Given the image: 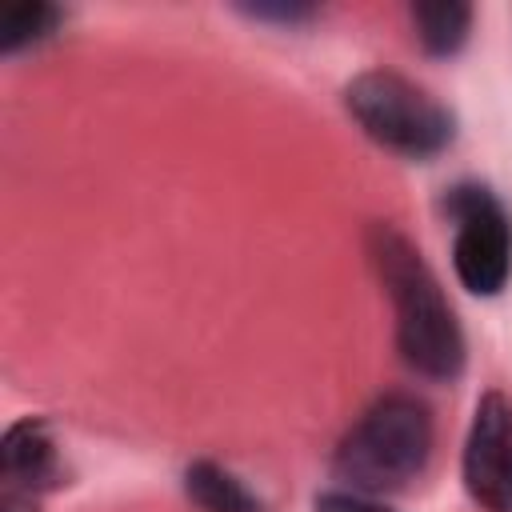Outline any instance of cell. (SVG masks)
I'll list each match as a JSON object with an SVG mask.
<instances>
[{"label":"cell","mask_w":512,"mask_h":512,"mask_svg":"<svg viewBox=\"0 0 512 512\" xmlns=\"http://www.w3.org/2000/svg\"><path fill=\"white\" fill-rule=\"evenodd\" d=\"M368 260L396 312V352L400 360L436 384H452L468 364V340L444 296L436 272L420 248L396 224H368Z\"/></svg>","instance_id":"cell-1"},{"label":"cell","mask_w":512,"mask_h":512,"mask_svg":"<svg viewBox=\"0 0 512 512\" xmlns=\"http://www.w3.org/2000/svg\"><path fill=\"white\" fill-rule=\"evenodd\" d=\"M436 420L416 392L376 396L332 452V476L348 492L384 496L420 480L432 464Z\"/></svg>","instance_id":"cell-2"},{"label":"cell","mask_w":512,"mask_h":512,"mask_svg":"<svg viewBox=\"0 0 512 512\" xmlns=\"http://www.w3.org/2000/svg\"><path fill=\"white\" fill-rule=\"evenodd\" d=\"M344 108L360 132L404 160H432L456 140V116L416 80L368 68L344 84Z\"/></svg>","instance_id":"cell-3"},{"label":"cell","mask_w":512,"mask_h":512,"mask_svg":"<svg viewBox=\"0 0 512 512\" xmlns=\"http://www.w3.org/2000/svg\"><path fill=\"white\" fill-rule=\"evenodd\" d=\"M444 212L456 224L452 268L472 296H500L512 280V216L480 180H460L444 192Z\"/></svg>","instance_id":"cell-4"},{"label":"cell","mask_w":512,"mask_h":512,"mask_svg":"<svg viewBox=\"0 0 512 512\" xmlns=\"http://www.w3.org/2000/svg\"><path fill=\"white\" fill-rule=\"evenodd\" d=\"M460 480L484 512H512V396L500 388L484 392L472 412Z\"/></svg>","instance_id":"cell-5"},{"label":"cell","mask_w":512,"mask_h":512,"mask_svg":"<svg viewBox=\"0 0 512 512\" xmlns=\"http://www.w3.org/2000/svg\"><path fill=\"white\" fill-rule=\"evenodd\" d=\"M0 484L4 492L44 500L52 488L64 484V460L48 420L20 416L0 436Z\"/></svg>","instance_id":"cell-6"},{"label":"cell","mask_w":512,"mask_h":512,"mask_svg":"<svg viewBox=\"0 0 512 512\" xmlns=\"http://www.w3.org/2000/svg\"><path fill=\"white\" fill-rule=\"evenodd\" d=\"M412 16V28H416V40L428 56H456L468 36H472V4L464 0H424V4H412L408 8Z\"/></svg>","instance_id":"cell-7"},{"label":"cell","mask_w":512,"mask_h":512,"mask_svg":"<svg viewBox=\"0 0 512 512\" xmlns=\"http://www.w3.org/2000/svg\"><path fill=\"white\" fill-rule=\"evenodd\" d=\"M184 492L200 512H268L240 476L220 468L216 460H192L184 468Z\"/></svg>","instance_id":"cell-8"},{"label":"cell","mask_w":512,"mask_h":512,"mask_svg":"<svg viewBox=\"0 0 512 512\" xmlns=\"http://www.w3.org/2000/svg\"><path fill=\"white\" fill-rule=\"evenodd\" d=\"M64 24V8L48 0H16L0 8V56H16L24 48L44 44Z\"/></svg>","instance_id":"cell-9"},{"label":"cell","mask_w":512,"mask_h":512,"mask_svg":"<svg viewBox=\"0 0 512 512\" xmlns=\"http://www.w3.org/2000/svg\"><path fill=\"white\" fill-rule=\"evenodd\" d=\"M312 512H392V508L380 504L376 496L348 492V488H332V492H320V496L312 500Z\"/></svg>","instance_id":"cell-10"},{"label":"cell","mask_w":512,"mask_h":512,"mask_svg":"<svg viewBox=\"0 0 512 512\" xmlns=\"http://www.w3.org/2000/svg\"><path fill=\"white\" fill-rule=\"evenodd\" d=\"M240 12L244 16H252V20H264V24H308L312 16H316V8L312 4H240Z\"/></svg>","instance_id":"cell-11"}]
</instances>
